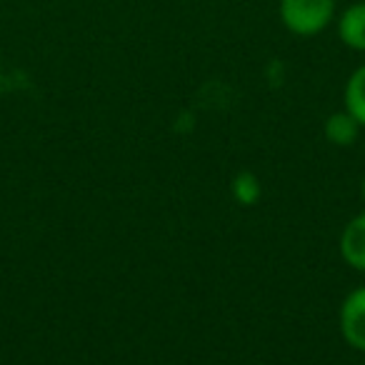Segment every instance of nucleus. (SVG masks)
<instances>
[{
    "instance_id": "7ed1b4c3",
    "label": "nucleus",
    "mask_w": 365,
    "mask_h": 365,
    "mask_svg": "<svg viewBox=\"0 0 365 365\" xmlns=\"http://www.w3.org/2000/svg\"><path fill=\"white\" fill-rule=\"evenodd\" d=\"M338 38L350 51L365 53V3H353L338 18Z\"/></svg>"
},
{
    "instance_id": "f03ea898",
    "label": "nucleus",
    "mask_w": 365,
    "mask_h": 365,
    "mask_svg": "<svg viewBox=\"0 0 365 365\" xmlns=\"http://www.w3.org/2000/svg\"><path fill=\"white\" fill-rule=\"evenodd\" d=\"M338 328L350 348L365 353V285L350 290L338 310Z\"/></svg>"
},
{
    "instance_id": "0eeeda50",
    "label": "nucleus",
    "mask_w": 365,
    "mask_h": 365,
    "mask_svg": "<svg viewBox=\"0 0 365 365\" xmlns=\"http://www.w3.org/2000/svg\"><path fill=\"white\" fill-rule=\"evenodd\" d=\"M360 198H363V203H365V175H363V180H360Z\"/></svg>"
},
{
    "instance_id": "423d86ee",
    "label": "nucleus",
    "mask_w": 365,
    "mask_h": 365,
    "mask_svg": "<svg viewBox=\"0 0 365 365\" xmlns=\"http://www.w3.org/2000/svg\"><path fill=\"white\" fill-rule=\"evenodd\" d=\"M260 180L253 175V173L243 170L235 175L233 180V198L238 200L240 205H255L260 200Z\"/></svg>"
},
{
    "instance_id": "6e6552de",
    "label": "nucleus",
    "mask_w": 365,
    "mask_h": 365,
    "mask_svg": "<svg viewBox=\"0 0 365 365\" xmlns=\"http://www.w3.org/2000/svg\"><path fill=\"white\" fill-rule=\"evenodd\" d=\"M360 215H363V223H365V213H360Z\"/></svg>"
},
{
    "instance_id": "39448f33",
    "label": "nucleus",
    "mask_w": 365,
    "mask_h": 365,
    "mask_svg": "<svg viewBox=\"0 0 365 365\" xmlns=\"http://www.w3.org/2000/svg\"><path fill=\"white\" fill-rule=\"evenodd\" d=\"M343 106L365 128V63L350 73L343 91Z\"/></svg>"
},
{
    "instance_id": "f257e3e1",
    "label": "nucleus",
    "mask_w": 365,
    "mask_h": 365,
    "mask_svg": "<svg viewBox=\"0 0 365 365\" xmlns=\"http://www.w3.org/2000/svg\"><path fill=\"white\" fill-rule=\"evenodd\" d=\"M278 16L288 33L313 38L333 23L335 0H280Z\"/></svg>"
},
{
    "instance_id": "20e7f679",
    "label": "nucleus",
    "mask_w": 365,
    "mask_h": 365,
    "mask_svg": "<svg viewBox=\"0 0 365 365\" xmlns=\"http://www.w3.org/2000/svg\"><path fill=\"white\" fill-rule=\"evenodd\" d=\"M360 123L355 120L353 115H350L348 110H335L330 113L328 118H325L323 123V133H325V140L330 143V145L335 148H350L355 145V140H358L360 135Z\"/></svg>"
}]
</instances>
